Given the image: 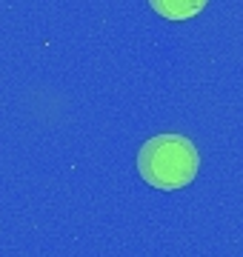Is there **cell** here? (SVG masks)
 I'll return each mask as SVG.
<instances>
[{
    "mask_svg": "<svg viewBox=\"0 0 243 257\" xmlns=\"http://www.w3.org/2000/svg\"><path fill=\"white\" fill-rule=\"evenodd\" d=\"M197 149L183 135H155L138 152V175L160 192L189 186L197 177Z\"/></svg>",
    "mask_w": 243,
    "mask_h": 257,
    "instance_id": "obj_1",
    "label": "cell"
},
{
    "mask_svg": "<svg viewBox=\"0 0 243 257\" xmlns=\"http://www.w3.org/2000/svg\"><path fill=\"white\" fill-rule=\"evenodd\" d=\"M152 9L166 20H189L203 9L209 0H149Z\"/></svg>",
    "mask_w": 243,
    "mask_h": 257,
    "instance_id": "obj_2",
    "label": "cell"
}]
</instances>
